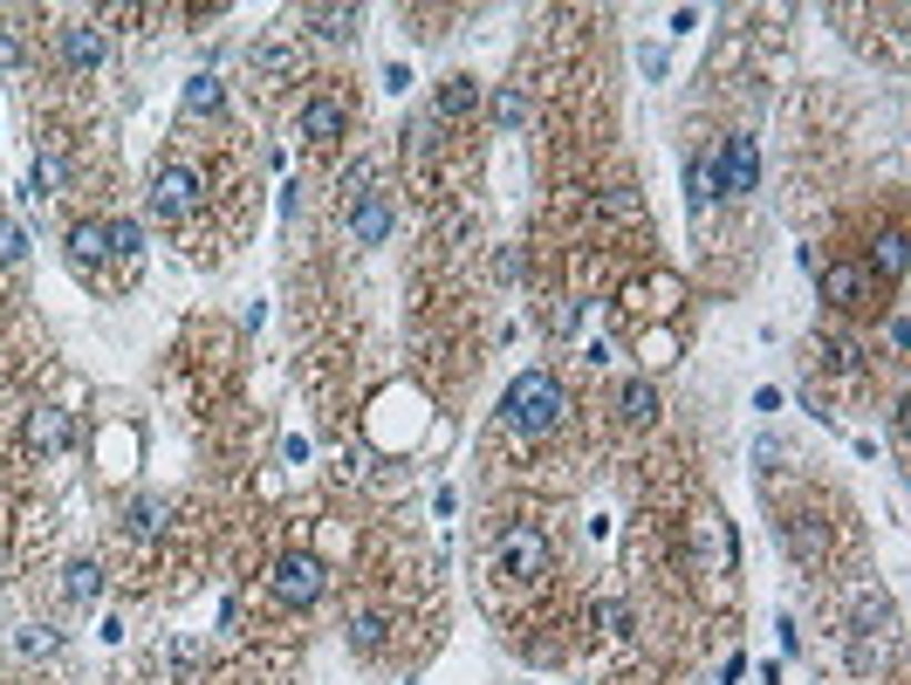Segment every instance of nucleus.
<instances>
[{
    "instance_id": "14",
    "label": "nucleus",
    "mask_w": 911,
    "mask_h": 685,
    "mask_svg": "<svg viewBox=\"0 0 911 685\" xmlns=\"http://www.w3.org/2000/svg\"><path fill=\"white\" fill-rule=\"evenodd\" d=\"M185 110H192V117H220V110H226V83H220L213 69H200V75L185 83Z\"/></svg>"
},
{
    "instance_id": "20",
    "label": "nucleus",
    "mask_w": 911,
    "mask_h": 685,
    "mask_svg": "<svg viewBox=\"0 0 911 685\" xmlns=\"http://www.w3.org/2000/svg\"><path fill=\"white\" fill-rule=\"evenodd\" d=\"M384 637H391V617H384V611H356V617H350V644H356V652H377Z\"/></svg>"
},
{
    "instance_id": "23",
    "label": "nucleus",
    "mask_w": 911,
    "mask_h": 685,
    "mask_svg": "<svg viewBox=\"0 0 911 685\" xmlns=\"http://www.w3.org/2000/svg\"><path fill=\"white\" fill-rule=\"evenodd\" d=\"M21 652H28V658H55V652H62V631L28 624V631H21Z\"/></svg>"
},
{
    "instance_id": "26",
    "label": "nucleus",
    "mask_w": 911,
    "mask_h": 685,
    "mask_svg": "<svg viewBox=\"0 0 911 685\" xmlns=\"http://www.w3.org/2000/svg\"><path fill=\"white\" fill-rule=\"evenodd\" d=\"M597 624H604L610 637H630V603H624V596H610V603H597Z\"/></svg>"
},
{
    "instance_id": "15",
    "label": "nucleus",
    "mask_w": 911,
    "mask_h": 685,
    "mask_svg": "<svg viewBox=\"0 0 911 685\" xmlns=\"http://www.w3.org/2000/svg\"><path fill=\"white\" fill-rule=\"evenodd\" d=\"M788 548H796L802 562H822V548H829L822 514H796V521H788Z\"/></svg>"
},
{
    "instance_id": "31",
    "label": "nucleus",
    "mask_w": 911,
    "mask_h": 685,
    "mask_svg": "<svg viewBox=\"0 0 911 685\" xmlns=\"http://www.w3.org/2000/svg\"><path fill=\"white\" fill-rule=\"evenodd\" d=\"M282 460H289V466H302V460H308V439H302V432H289V439H282Z\"/></svg>"
},
{
    "instance_id": "2",
    "label": "nucleus",
    "mask_w": 911,
    "mask_h": 685,
    "mask_svg": "<svg viewBox=\"0 0 911 685\" xmlns=\"http://www.w3.org/2000/svg\"><path fill=\"white\" fill-rule=\"evenodd\" d=\"M323 590H330L323 555H308V548L274 555V570H267V596L282 603V611H308V603H323Z\"/></svg>"
},
{
    "instance_id": "29",
    "label": "nucleus",
    "mask_w": 911,
    "mask_h": 685,
    "mask_svg": "<svg viewBox=\"0 0 911 685\" xmlns=\"http://www.w3.org/2000/svg\"><path fill=\"white\" fill-rule=\"evenodd\" d=\"M822 356H829L837 371H857V343H843V336H829V343H822Z\"/></svg>"
},
{
    "instance_id": "19",
    "label": "nucleus",
    "mask_w": 911,
    "mask_h": 685,
    "mask_svg": "<svg viewBox=\"0 0 911 685\" xmlns=\"http://www.w3.org/2000/svg\"><path fill=\"white\" fill-rule=\"evenodd\" d=\"M473 110H480V83H473V75H453L439 90V117H473Z\"/></svg>"
},
{
    "instance_id": "32",
    "label": "nucleus",
    "mask_w": 911,
    "mask_h": 685,
    "mask_svg": "<svg viewBox=\"0 0 911 685\" xmlns=\"http://www.w3.org/2000/svg\"><path fill=\"white\" fill-rule=\"evenodd\" d=\"M21 62V42H14V28H0V69H14Z\"/></svg>"
},
{
    "instance_id": "1",
    "label": "nucleus",
    "mask_w": 911,
    "mask_h": 685,
    "mask_svg": "<svg viewBox=\"0 0 911 685\" xmlns=\"http://www.w3.org/2000/svg\"><path fill=\"white\" fill-rule=\"evenodd\" d=\"M563 412H569V397H563V384L548 377V371H522L507 384V397H500V419H507V432H522V439H548L563 425Z\"/></svg>"
},
{
    "instance_id": "28",
    "label": "nucleus",
    "mask_w": 911,
    "mask_h": 685,
    "mask_svg": "<svg viewBox=\"0 0 911 685\" xmlns=\"http://www.w3.org/2000/svg\"><path fill=\"white\" fill-rule=\"evenodd\" d=\"M103 233H110V248H117V254H138V248H144V233H138V220H110Z\"/></svg>"
},
{
    "instance_id": "6",
    "label": "nucleus",
    "mask_w": 911,
    "mask_h": 685,
    "mask_svg": "<svg viewBox=\"0 0 911 685\" xmlns=\"http://www.w3.org/2000/svg\"><path fill=\"white\" fill-rule=\"evenodd\" d=\"M55 56H62V69H103L110 62V34L90 28V21H62L55 28Z\"/></svg>"
},
{
    "instance_id": "5",
    "label": "nucleus",
    "mask_w": 911,
    "mask_h": 685,
    "mask_svg": "<svg viewBox=\"0 0 911 685\" xmlns=\"http://www.w3.org/2000/svg\"><path fill=\"white\" fill-rule=\"evenodd\" d=\"M712 179H720V199L755 192V185H761V151H755V138H727L720 158H712Z\"/></svg>"
},
{
    "instance_id": "22",
    "label": "nucleus",
    "mask_w": 911,
    "mask_h": 685,
    "mask_svg": "<svg viewBox=\"0 0 911 685\" xmlns=\"http://www.w3.org/2000/svg\"><path fill=\"white\" fill-rule=\"evenodd\" d=\"M69 185V165H62V158H34V185H28V199H49V192H62Z\"/></svg>"
},
{
    "instance_id": "9",
    "label": "nucleus",
    "mask_w": 911,
    "mask_h": 685,
    "mask_svg": "<svg viewBox=\"0 0 911 685\" xmlns=\"http://www.w3.org/2000/svg\"><path fill=\"white\" fill-rule=\"evenodd\" d=\"M343 124H350L343 97H308V103H302V138H308V144H336Z\"/></svg>"
},
{
    "instance_id": "27",
    "label": "nucleus",
    "mask_w": 911,
    "mask_h": 685,
    "mask_svg": "<svg viewBox=\"0 0 911 685\" xmlns=\"http://www.w3.org/2000/svg\"><path fill=\"white\" fill-rule=\"evenodd\" d=\"M878 274H891V281L904 274V233H884V240H878Z\"/></svg>"
},
{
    "instance_id": "21",
    "label": "nucleus",
    "mask_w": 911,
    "mask_h": 685,
    "mask_svg": "<svg viewBox=\"0 0 911 685\" xmlns=\"http://www.w3.org/2000/svg\"><path fill=\"white\" fill-rule=\"evenodd\" d=\"M308 21H315L323 42H350L356 34V8H308Z\"/></svg>"
},
{
    "instance_id": "24",
    "label": "nucleus",
    "mask_w": 911,
    "mask_h": 685,
    "mask_svg": "<svg viewBox=\"0 0 911 685\" xmlns=\"http://www.w3.org/2000/svg\"><path fill=\"white\" fill-rule=\"evenodd\" d=\"M522 117H528L522 90H500V97H494V124H500V131H522Z\"/></svg>"
},
{
    "instance_id": "25",
    "label": "nucleus",
    "mask_w": 911,
    "mask_h": 685,
    "mask_svg": "<svg viewBox=\"0 0 911 685\" xmlns=\"http://www.w3.org/2000/svg\"><path fill=\"white\" fill-rule=\"evenodd\" d=\"M21 254H28V233H21V220H8V213H0V261L14 268Z\"/></svg>"
},
{
    "instance_id": "3",
    "label": "nucleus",
    "mask_w": 911,
    "mask_h": 685,
    "mask_svg": "<svg viewBox=\"0 0 911 685\" xmlns=\"http://www.w3.org/2000/svg\"><path fill=\"white\" fill-rule=\"evenodd\" d=\"M494 576H507V583H541L548 576V535L535 521H514V528L494 542Z\"/></svg>"
},
{
    "instance_id": "16",
    "label": "nucleus",
    "mask_w": 911,
    "mask_h": 685,
    "mask_svg": "<svg viewBox=\"0 0 911 685\" xmlns=\"http://www.w3.org/2000/svg\"><path fill=\"white\" fill-rule=\"evenodd\" d=\"M69 254L83 261V268H97V261L110 254V233H103V220H75V226H69Z\"/></svg>"
},
{
    "instance_id": "4",
    "label": "nucleus",
    "mask_w": 911,
    "mask_h": 685,
    "mask_svg": "<svg viewBox=\"0 0 911 685\" xmlns=\"http://www.w3.org/2000/svg\"><path fill=\"white\" fill-rule=\"evenodd\" d=\"M200 192H206L200 165H158L151 172V213L158 220H185L192 206H200Z\"/></svg>"
},
{
    "instance_id": "18",
    "label": "nucleus",
    "mask_w": 911,
    "mask_h": 685,
    "mask_svg": "<svg viewBox=\"0 0 911 685\" xmlns=\"http://www.w3.org/2000/svg\"><path fill=\"white\" fill-rule=\"evenodd\" d=\"M712 199H720V179H712V158H692V165H686V206H692V213H706Z\"/></svg>"
},
{
    "instance_id": "30",
    "label": "nucleus",
    "mask_w": 911,
    "mask_h": 685,
    "mask_svg": "<svg viewBox=\"0 0 911 685\" xmlns=\"http://www.w3.org/2000/svg\"><path fill=\"white\" fill-rule=\"evenodd\" d=\"M604 206H610V220H638V192H624V185H617Z\"/></svg>"
},
{
    "instance_id": "10",
    "label": "nucleus",
    "mask_w": 911,
    "mask_h": 685,
    "mask_svg": "<svg viewBox=\"0 0 911 685\" xmlns=\"http://www.w3.org/2000/svg\"><path fill=\"white\" fill-rule=\"evenodd\" d=\"M822 302H837V309H857V302H870V268H857V261H837V268H822Z\"/></svg>"
},
{
    "instance_id": "7",
    "label": "nucleus",
    "mask_w": 911,
    "mask_h": 685,
    "mask_svg": "<svg viewBox=\"0 0 911 685\" xmlns=\"http://www.w3.org/2000/svg\"><path fill=\"white\" fill-rule=\"evenodd\" d=\"M350 240L356 248H384L391 240V199L384 192H350Z\"/></svg>"
},
{
    "instance_id": "8",
    "label": "nucleus",
    "mask_w": 911,
    "mask_h": 685,
    "mask_svg": "<svg viewBox=\"0 0 911 685\" xmlns=\"http://www.w3.org/2000/svg\"><path fill=\"white\" fill-rule=\"evenodd\" d=\"M692 555H699L706 576H727V570H733V535H727L720 514H699V521H692Z\"/></svg>"
},
{
    "instance_id": "11",
    "label": "nucleus",
    "mask_w": 911,
    "mask_h": 685,
    "mask_svg": "<svg viewBox=\"0 0 911 685\" xmlns=\"http://www.w3.org/2000/svg\"><path fill=\"white\" fill-rule=\"evenodd\" d=\"M69 446V412H55V405H42V412H28V453H42V460H55Z\"/></svg>"
},
{
    "instance_id": "12",
    "label": "nucleus",
    "mask_w": 911,
    "mask_h": 685,
    "mask_svg": "<svg viewBox=\"0 0 911 685\" xmlns=\"http://www.w3.org/2000/svg\"><path fill=\"white\" fill-rule=\"evenodd\" d=\"M165 521H172V507L158 501V494H138V501L124 507V528H131L138 542H158V535H165Z\"/></svg>"
},
{
    "instance_id": "17",
    "label": "nucleus",
    "mask_w": 911,
    "mask_h": 685,
    "mask_svg": "<svg viewBox=\"0 0 911 685\" xmlns=\"http://www.w3.org/2000/svg\"><path fill=\"white\" fill-rule=\"evenodd\" d=\"M97 590H103V570H97L90 555H83V562H69V570H62V596H69V603H97Z\"/></svg>"
},
{
    "instance_id": "33",
    "label": "nucleus",
    "mask_w": 911,
    "mask_h": 685,
    "mask_svg": "<svg viewBox=\"0 0 911 685\" xmlns=\"http://www.w3.org/2000/svg\"><path fill=\"white\" fill-rule=\"evenodd\" d=\"M638 69H645V75H665V49L645 42V49H638Z\"/></svg>"
},
{
    "instance_id": "13",
    "label": "nucleus",
    "mask_w": 911,
    "mask_h": 685,
    "mask_svg": "<svg viewBox=\"0 0 911 685\" xmlns=\"http://www.w3.org/2000/svg\"><path fill=\"white\" fill-rule=\"evenodd\" d=\"M617 412H624V425H651V419H658V384H651V377H630V384L617 391Z\"/></svg>"
}]
</instances>
